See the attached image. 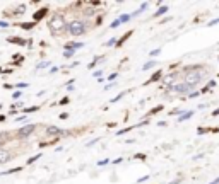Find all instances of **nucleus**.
Returning <instances> with one entry per match:
<instances>
[{
    "instance_id": "f257e3e1",
    "label": "nucleus",
    "mask_w": 219,
    "mask_h": 184,
    "mask_svg": "<svg viewBox=\"0 0 219 184\" xmlns=\"http://www.w3.org/2000/svg\"><path fill=\"white\" fill-rule=\"evenodd\" d=\"M67 26H69V24L65 22V19H63L62 14H55V16L50 19V22H48L50 32L53 34V36H60L63 31H67Z\"/></svg>"
},
{
    "instance_id": "f03ea898",
    "label": "nucleus",
    "mask_w": 219,
    "mask_h": 184,
    "mask_svg": "<svg viewBox=\"0 0 219 184\" xmlns=\"http://www.w3.org/2000/svg\"><path fill=\"white\" fill-rule=\"evenodd\" d=\"M67 31H69L70 36H82L86 32V24L82 20H72L67 26Z\"/></svg>"
},
{
    "instance_id": "7ed1b4c3",
    "label": "nucleus",
    "mask_w": 219,
    "mask_h": 184,
    "mask_svg": "<svg viewBox=\"0 0 219 184\" xmlns=\"http://www.w3.org/2000/svg\"><path fill=\"white\" fill-rule=\"evenodd\" d=\"M195 87H197V85H192V84H187V82H181V84H176V85H169L171 90H175V92H178V94H187L190 90H193Z\"/></svg>"
},
{
    "instance_id": "20e7f679",
    "label": "nucleus",
    "mask_w": 219,
    "mask_h": 184,
    "mask_svg": "<svg viewBox=\"0 0 219 184\" xmlns=\"http://www.w3.org/2000/svg\"><path fill=\"white\" fill-rule=\"evenodd\" d=\"M34 130H36V125H33V123H31V125H26L17 131V136H19V138H28L29 135H33Z\"/></svg>"
},
{
    "instance_id": "39448f33",
    "label": "nucleus",
    "mask_w": 219,
    "mask_h": 184,
    "mask_svg": "<svg viewBox=\"0 0 219 184\" xmlns=\"http://www.w3.org/2000/svg\"><path fill=\"white\" fill-rule=\"evenodd\" d=\"M12 157V152L7 148H0V164H7Z\"/></svg>"
},
{
    "instance_id": "423d86ee",
    "label": "nucleus",
    "mask_w": 219,
    "mask_h": 184,
    "mask_svg": "<svg viewBox=\"0 0 219 184\" xmlns=\"http://www.w3.org/2000/svg\"><path fill=\"white\" fill-rule=\"evenodd\" d=\"M65 133L63 130H60L58 126H48L46 128V135H50V136H62Z\"/></svg>"
},
{
    "instance_id": "0eeeda50",
    "label": "nucleus",
    "mask_w": 219,
    "mask_h": 184,
    "mask_svg": "<svg viewBox=\"0 0 219 184\" xmlns=\"http://www.w3.org/2000/svg\"><path fill=\"white\" fill-rule=\"evenodd\" d=\"M46 14H48V9H41V10H38V12H36V14L33 16V19H34V22H36V20L43 19V17H45Z\"/></svg>"
},
{
    "instance_id": "6e6552de",
    "label": "nucleus",
    "mask_w": 219,
    "mask_h": 184,
    "mask_svg": "<svg viewBox=\"0 0 219 184\" xmlns=\"http://www.w3.org/2000/svg\"><path fill=\"white\" fill-rule=\"evenodd\" d=\"M7 41H9V43H16V44H19V46H26V44H28V41H24L22 38H14V36L9 38Z\"/></svg>"
},
{
    "instance_id": "1a4fd4ad",
    "label": "nucleus",
    "mask_w": 219,
    "mask_h": 184,
    "mask_svg": "<svg viewBox=\"0 0 219 184\" xmlns=\"http://www.w3.org/2000/svg\"><path fill=\"white\" fill-rule=\"evenodd\" d=\"M36 26V22L33 20V22H22V24H19V27L21 29H24V31H29V29H33Z\"/></svg>"
},
{
    "instance_id": "9d476101",
    "label": "nucleus",
    "mask_w": 219,
    "mask_h": 184,
    "mask_svg": "<svg viewBox=\"0 0 219 184\" xmlns=\"http://www.w3.org/2000/svg\"><path fill=\"white\" fill-rule=\"evenodd\" d=\"M192 116H193V111H187V113H183L181 116H178V121H180V123H183V121L190 119Z\"/></svg>"
},
{
    "instance_id": "9b49d317",
    "label": "nucleus",
    "mask_w": 219,
    "mask_h": 184,
    "mask_svg": "<svg viewBox=\"0 0 219 184\" xmlns=\"http://www.w3.org/2000/svg\"><path fill=\"white\" fill-rule=\"evenodd\" d=\"M84 46V43H67L65 44V48H72V49H79Z\"/></svg>"
},
{
    "instance_id": "f8f14e48",
    "label": "nucleus",
    "mask_w": 219,
    "mask_h": 184,
    "mask_svg": "<svg viewBox=\"0 0 219 184\" xmlns=\"http://www.w3.org/2000/svg\"><path fill=\"white\" fill-rule=\"evenodd\" d=\"M166 12H168V7H166V5H163V7H159V9H158V12L154 14V17H161V16H164Z\"/></svg>"
},
{
    "instance_id": "ddd939ff",
    "label": "nucleus",
    "mask_w": 219,
    "mask_h": 184,
    "mask_svg": "<svg viewBox=\"0 0 219 184\" xmlns=\"http://www.w3.org/2000/svg\"><path fill=\"white\" fill-rule=\"evenodd\" d=\"M75 55V49H72V48H65V51H63V56L65 58H72Z\"/></svg>"
},
{
    "instance_id": "4468645a",
    "label": "nucleus",
    "mask_w": 219,
    "mask_h": 184,
    "mask_svg": "<svg viewBox=\"0 0 219 184\" xmlns=\"http://www.w3.org/2000/svg\"><path fill=\"white\" fill-rule=\"evenodd\" d=\"M118 19H120V22H122V24H123V22H129V20L132 19V14H123V16H120Z\"/></svg>"
},
{
    "instance_id": "2eb2a0df",
    "label": "nucleus",
    "mask_w": 219,
    "mask_h": 184,
    "mask_svg": "<svg viewBox=\"0 0 219 184\" xmlns=\"http://www.w3.org/2000/svg\"><path fill=\"white\" fill-rule=\"evenodd\" d=\"M152 67H156V61H154V60H151V61H147V63H146V65L142 67V70L146 72V70H151Z\"/></svg>"
},
{
    "instance_id": "dca6fc26",
    "label": "nucleus",
    "mask_w": 219,
    "mask_h": 184,
    "mask_svg": "<svg viewBox=\"0 0 219 184\" xmlns=\"http://www.w3.org/2000/svg\"><path fill=\"white\" fill-rule=\"evenodd\" d=\"M161 75H163V72H161V70H158V72H156V73H154V75L151 77V80H149V82H158V80L161 78Z\"/></svg>"
},
{
    "instance_id": "f3484780",
    "label": "nucleus",
    "mask_w": 219,
    "mask_h": 184,
    "mask_svg": "<svg viewBox=\"0 0 219 184\" xmlns=\"http://www.w3.org/2000/svg\"><path fill=\"white\" fill-rule=\"evenodd\" d=\"M24 10H26V7H24V5H19L17 9L14 10V16H22V14H24Z\"/></svg>"
},
{
    "instance_id": "a211bd4d",
    "label": "nucleus",
    "mask_w": 219,
    "mask_h": 184,
    "mask_svg": "<svg viewBox=\"0 0 219 184\" xmlns=\"http://www.w3.org/2000/svg\"><path fill=\"white\" fill-rule=\"evenodd\" d=\"M38 159H41V154H36V155H33V157H31L29 160H28V164H34V162H36Z\"/></svg>"
},
{
    "instance_id": "6ab92c4d",
    "label": "nucleus",
    "mask_w": 219,
    "mask_h": 184,
    "mask_svg": "<svg viewBox=\"0 0 219 184\" xmlns=\"http://www.w3.org/2000/svg\"><path fill=\"white\" fill-rule=\"evenodd\" d=\"M117 43H118V41H117V38H111L109 41H106L105 44H106V46H117Z\"/></svg>"
},
{
    "instance_id": "aec40b11",
    "label": "nucleus",
    "mask_w": 219,
    "mask_h": 184,
    "mask_svg": "<svg viewBox=\"0 0 219 184\" xmlns=\"http://www.w3.org/2000/svg\"><path fill=\"white\" fill-rule=\"evenodd\" d=\"M120 24H122V22H120V19H115L113 22H111V24H109V27H111V29H117Z\"/></svg>"
},
{
    "instance_id": "412c9836",
    "label": "nucleus",
    "mask_w": 219,
    "mask_h": 184,
    "mask_svg": "<svg viewBox=\"0 0 219 184\" xmlns=\"http://www.w3.org/2000/svg\"><path fill=\"white\" fill-rule=\"evenodd\" d=\"M48 65H50V61H41V63H38V67H36V68H38V70H40V68H46Z\"/></svg>"
},
{
    "instance_id": "4be33fe9",
    "label": "nucleus",
    "mask_w": 219,
    "mask_h": 184,
    "mask_svg": "<svg viewBox=\"0 0 219 184\" xmlns=\"http://www.w3.org/2000/svg\"><path fill=\"white\" fill-rule=\"evenodd\" d=\"M109 162H111V160H109V159H103V160H100V162H98V165H100V167H103V165L109 164Z\"/></svg>"
},
{
    "instance_id": "5701e85b",
    "label": "nucleus",
    "mask_w": 219,
    "mask_h": 184,
    "mask_svg": "<svg viewBox=\"0 0 219 184\" xmlns=\"http://www.w3.org/2000/svg\"><path fill=\"white\" fill-rule=\"evenodd\" d=\"M159 53H161V49L158 48V49H152V51H151V53H149V55H151V56H152V58H154V56H158Z\"/></svg>"
},
{
    "instance_id": "b1692460",
    "label": "nucleus",
    "mask_w": 219,
    "mask_h": 184,
    "mask_svg": "<svg viewBox=\"0 0 219 184\" xmlns=\"http://www.w3.org/2000/svg\"><path fill=\"white\" fill-rule=\"evenodd\" d=\"M34 111H38V106H33V107H29V109H24L26 114H28V113H34Z\"/></svg>"
},
{
    "instance_id": "393cba45",
    "label": "nucleus",
    "mask_w": 219,
    "mask_h": 184,
    "mask_svg": "<svg viewBox=\"0 0 219 184\" xmlns=\"http://www.w3.org/2000/svg\"><path fill=\"white\" fill-rule=\"evenodd\" d=\"M101 138H94V140H91V142H87V147H92V145H96L98 142H100Z\"/></svg>"
},
{
    "instance_id": "a878e982",
    "label": "nucleus",
    "mask_w": 219,
    "mask_h": 184,
    "mask_svg": "<svg viewBox=\"0 0 219 184\" xmlns=\"http://www.w3.org/2000/svg\"><path fill=\"white\" fill-rule=\"evenodd\" d=\"M123 96H125V92H122V94H118V96L115 97V99H111V102H118V101H120V99H122Z\"/></svg>"
},
{
    "instance_id": "bb28decb",
    "label": "nucleus",
    "mask_w": 219,
    "mask_h": 184,
    "mask_svg": "<svg viewBox=\"0 0 219 184\" xmlns=\"http://www.w3.org/2000/svg\"><path fill=\"white\" fill-rule=\"evenodd\" d=\"M21 96H22V92H21V90H16V92L12 94V97H14V99H19Z\"/></svg>"
},
{
    "instance_id": "cd10ccee",
    "label": "nucleus",
    "mask_w": 219,
    "mask_h": 184,
    "mask_svg": "<svg viewBox=\"0 0 219 184\" xmlns=\"http://www.w3.org/2000/svg\"><path fill=\"white\" fill-rule=\"evenodd\" d=\"M16 121H19V123H24V121H29V119H28L26 116H21V118H17Z\"/></svg>"
},
{
    "instance_id": "c85d7f7f",
    "label": "nucleus",
    "mask_w": 219,
    "mask_h": 184,
    "mask_svg": "<svg viewBox=\"0 0 219 184\" xmlns=\"http://www.w3.org/2000/svg\"><path fill=\"white\" fill-rule=\"evenodd\" d=\"M101 73H103V70H96L92 75H94V77H98V78H101Z\"/></svg>"
},
{
    "instance_id": "c756f323",
    "label": "nucleus",
    "mask_w": 219,
    "mask_h": 184,
    "mask_svg": "<svg viewBox=\"0 0 219 184\" xmlns=\"http://www.w3.org/2000/svg\"><path fill=\"white\" fill-rule=\"evenodd\" d=\"M115 85H117V84H115V82H111V84H106V85H105V90H108V89L115 87Z\"/></svg>"
},
{
    "instance_id": "7c9ffc66",
    "label": "nucleus",
    "mask_w": 219,
    "mask_h": 184,
    "mask_svg": "<svg viewBox=\"0 0 219 184\" xmlns=\"http://www.w3.org/2000/svg\"><path fill=\"white\" fill-rule=\"evenodd\" d=\"M0 27H9V24L5 20H0Z\"/></svg>"
},
{
    "instance_id": "2f4dec72",
    "label": "nucleus",
    "mask_w": 219,
    "mask_h": 184,
    "mask_svg": "<svg viewBox=\"0 0 219 184\" xmlns=\"http://www.w3.org/2000/svg\"><path fill=\"white\" fill-rule=\"evenodd\" d=\"M117 77H118V73H111V75L108 77V80H115Z\"/></svg>"
},
{
    "instance_id": "473e14b6",
    "label": "nucleus",
    "mask_w": 219,
    "mask_h": 184,
    "mask_svg": "<svg viewBox=\"0 0 219 184\" xmlns=\"http://www.w3.org/2000/svg\"><path fill=\"white\" fill-rule=\"evenodd\" d=\"M147 179H149V176H144V177H140L137 183H144V181H147Z\"/></svg>"
},
{
    "instance_id": "72a5a7b5",
    "label": "nucleus",
    "mask_w": 219,
    "mask_h": 184,
    "mask_svg": "<svg viewBox=\"0 0 219 184\" xmlns=\"http://www.w3.org/2000/svg\"><path fill=\"white\" fill-rule=\"evenodd\" d=\"M147 5H149V4H147V2H144V4L140 5V10H146V9H147Z\"/></svg>"
},
{
    "instance_id": "f704fd0d",
    "label": "nucleus",
    "mask_w": 219,
    "mask_h": 184,
    "mask_svg": "<svg viewBox=\"0 0 219 184\" xmlns=\"http://www.w3.org/2000/svg\"><path fill=\"white\" fill-rule=\"evenodd\" d=\"M67 102H69V97H63V99L60 101V104H67Z\"/></svg>"
},
{
    "instance_id": "c9c22d12",
    "label": "nucleus",
    "mask_w": 219,
    "mask_h": 184,
    "mask_svg": "<svg viewBox=\"0 0 219 184\" xmlns=\"http://www.w3.org/2000/svg\"><path fill=\"white\" fill-rule=\"evenodd\" d=\"M60 118H62V119H67V118H69V114H67V113H62V114H60Z\"/></svg>"
},
{
    "instance_id": "e433bc0d",
    "label": "nucleus",
    "mask_w": 219,
    "mask_h": 184,
    "mask_svg": "<svg viewBox=\"0 0 219 184\" xmlns=\"http://www.w3.org/2000/svg\"><path fill=\"white\" fill-rule=\"evenodd\" d=\"M197 96H200V92H197V90H195V92H192V94H190V97H197Z\"/></svg>"
},
{
    "instance_id": "4c0bfd02",
    "label": "nucleus",
    "mask_w": 219,
    "mask_h": 184,
    "mask_svg": "<svg viewBox=\"0 0 219 184\" xmlns=\"http://www.w3.org/2000/svg\"><path fill=\"white\" fill-rule=\"evenodd\" d=\"M218 22H219V19H214V20H210V22H209V26H214V24H218Z\"/></svg>"
},
{
    "instance_id": "58836bf2",
    "label": "nucleus",
    "mask_w": 219,
    "mask_h": 184,
    "mask_svg": "<svg viewBox=\"0 0 219 184\" xmlns=\"http://www.w3.org/2000/svg\"><path fill=\"white\" fill-rule=\"evenodd\" d=\"M180 181H181V179H176V181H171V183H168V184H180Z\"/></svg>"
},
{
    "instance_id": "ea45409f",
    "label": "nucleus",
    "mask_w": 219,
    "mask_h": 184,
    "mask_svg": "<svg viewBox=\"0 0 219 184\" xmlns=\"http://www.w3.org/2000/svg\"><path fill=\"white\" fill-rule=\"evenodd\" d=\"M219 114V109H216V111H212V116H218Z\"/></svg>"
},
{
    "instance_id": "a19ab883",
    "label": "nucleus",
    "mask_w": 219,
    "mask_h": 184,
    "mask_svg": "<svg viewBox=\"0 0 219 184\" xmlns=\"http://www.w3.org/2000/svg\"><path fill=\"white\" fill-rule=\"evenodd\" d=\"M209 184H219V177H218V179H214V181H212V183H209Z\"/></svg>"
},
{
    "instance_id": "79ce46f5",
    "label": "nucleus",
    "mask_w": 219,
    "mask_h": 184,
    "mask_svg": "<svg viewBox=\"0 0 219 184\" xmlns=\"http://www.w3.org/2000/svg\"><path fill=\"white\" fill-rule=\"evenodd\" d=\"M4 119H5V116H4V114H2V116H0V121H4Z\"/></svg>"
},
{
    "instance_id": "37998d69",
    "label": "nucleus",
    "mask_w": 219,
    "mask_h": 184,
    "mask_svg": "<svg viewBox=\"0 0 219 184\" xmlns=\"http://www.w3.org/2000/svg\"><path fill=\"white\" fill-rule=\"evenodd\" d=\"M0 107H2V104H0Z\"/></svg>"
}]
</instances>
